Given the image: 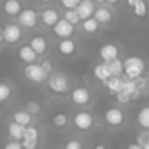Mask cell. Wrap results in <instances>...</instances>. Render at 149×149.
Instances as JSON below:
<instances>
[{
    "mask_svg": "<svg viewBox=\"0 0 149 149\" xmlns=\"http://www.w3.org/2000/svg\"><path fill=\"white\" fill-rule=\"evenodd\" d=\"M65 149H83V145H81V142L72 139V141H70V142L65 145Z\"/></svg>",
    "mask_w": 149,
    "mask_h": 149,
    "instance_id": "cell-33",
    "label": "cell"
},
{
    "mask_svg": "<svg viewBox=\"0 0 149 149\" xmlns=\"http://www.w3.org/2000/svg\"><path fill=\"white\" fill-rule=\"evenodd\" d=\"M106 1H109V3H110V4H114V3H117V1H119V0H106Z\"/></svg>",
    "mask_w": 149,
    "mask_h": 149,
    "instance_id": "cell-38",
    "label": "cell"
},
{
    "mask_svg": "<svg viewBox=\"0 0 149 149\" xmlns=\"http://www.w3.org/2000/svg\"><path fill=\"white\" fill-rule=\"evenodd\" d=\"M104 86L109 88L110 93L119 94V93H122L123 88H125V81H123L120 77H110V78L104 83Z\"/></svg>",
    "mask_w": 149,
    "mask_h": 149,
    "instance_id": "cell-12",
    "label": "cell"
},
{
    "mask_svg": "<svg viewBox=\"0 0 149 149\" xmlns=\"http://www.w3.org/2000/svg\"><path fill=\"white\" fill-rule=\"evenodd\" d=\"M94 149H106V148H104L103 145H97V146H96V148H94Z\"/></svg>",
    "mask_w": 149,
    "mask_h": 149,
    "instance_id": "cell-39",
    "label": "cell"
},
{
    "mask_svg": "<svg viewBox=\"0 0 149 149\" xmlns=\"http://www.w3.org/2000/svg\"><path fill=\"white\" fill-rule=\"evenodd\" d=\"M48 87L54 93H65L68 90V80L62 74H54L48 80Z\"/></svg>",
    "mask_w": 149,
    "mask_h": 149,
    "instance_id": "cell-3",
    "label": "cell"
},
{
    "mask_svg": "<svg viewBox=\"0 0 149 149\" xmlns=\"http://www.w3.org/2000/svg\"><path fill=\"white\" fill-rule=\"evenodd\" d=\"M71 100L78 106H84L90 101V91L86 87H77L71 91Z\"/></svg>",
    "mask_w": 149,
    "mask_h": 149,
    "instance_id": "cell-10",
    "label": "cell"
},
{
    "mask_svg": "<svg viewBox=\"0 0 149 149\" xmlns=\"http://www.w3.org/2000/svg\"><path fill=\"white\" fill-rule=\"evenodd\" d=\"M126 3L129 4V7L133 10V13L138 17H143L148 12V6L143 0H126Z\"/></svg>",
    "mask_w": 149,
    "mask_h": 149,
    "instance_id": "cell-13",
    "label": "cell"
},
{
    "mask_svg": "<svg viewBox=\"0 0 149 149\" xmlns=\"http://www.w3.org/2000/svg\"><path fill=\"white\" fill-rule=\"evenodd\" d=\"M10 94H12L10 86L6 84V83H0V103L6 101V100L10 97Z\"/></svg>",
    "mask_w": 149,
    "mask_h": 149,
    "instance_id": "cell-28",
    "label": "cell"
},
{
    "mask_svg": "<svg viewBox=\"0 0 149 149\" xmlns=\"http://www.w3.org/2000/svg\"><path fill=\"white\" fill-rule=\"evenodd\" d=\"M54 32L56 36H59L62 39H70V36L74 33V26L71 23H68L65 19H59L54 25Z\"/></svg>",
    "mask_w": 149,
    "mask_h": 149,
    "instance_id": "cell-7",
    "label": "cell"
},
{
    "mask_svg": "<svg viewBox=\"0 0 149 149\" xmlns=\"http://www.w3.org/2000/svg\"><path fill=\"white\" fill-rule=\"evenodd\" d=\"M93 74H94V77L101 81V83H106L109 78H110V74H109V71H107V67H106V64H97L96 67H94V70H93Z\"/></svg>",
    "mask_w": 149,
    "mask_h": 149,
    "instance_id": "cell-22",
    "label": "cell"
},
{
    "mask_svg": "<svg viewBox=\"0 0 149 149\" xmlns=\"http://www.w3.org/2000/svg\"><path fill=\"white\" fill-rule=\"evenodd\" d=\"M19 58L25 62V64H35V61H36V54L32 51V48L29 47V45H23V47H20L19 48Z\"/></svg>",
    "mask_w": 149,
    "mask_h": 149,
    "instance_id": "cell-14",
    "label": "cell"
},
{
    "mask_svg": "<svg viewBox=\"0 0 149 149\" xmlns=\"http://www.w3.org/2000/svg\"><path fill=\"white\" fill-rule=\"evenodd\" d=\"M94 10H96V7H94V3H93L91 0H81V3H80V4L77 6V9H75V12H77L80 20H81V19H83V20H87V19L93 17Z\"/></svg>",
    "mask_w": 149,
    "mask_h": 149,
    "instance_id": "cell-9",
    "label": "cell"
},
{
    "mask_svg": "<svg viewBox=\"0 0 149 149\" xmlns=\"http://www.w3.org/2000/svg\"><path fill=\"white\" fill-rule=\"evenodd\" d=\"M104 64L107 67L110 77H120L123 74V61H120L119 58L111 61V62H104Z\"/></svg>",
    "mask_w": 149,
    "mask_h": 149,
    "instance_id": "cell-16",
    "label": "cell"
},
{
    "mask_svg": "<svg viewBox=\"0 0 149 149\" xmlns=\"http://www.w3.org/2000/svg\"><path fill=\"white\" fill-rule=\"evenodd\" d=\"M41 67H42V70L48 74V72H51V70H52V65H51L49 61H44L42 64H41Z\"/></svg>",
    "mask_w": 149,
    "mask_h": 149,
    "instance_id": "cell-35",
    "label": "cell"
},
{
    "mask_svg": "<svg viewBox=\"0 0 149 149\" xmlns=\"http://www.w3.org/2000/svg\"><path fill=\"white\" fill-rule=\"evenodd\" d=\"M80 3H81V0H61V4L67 10H75Z\"/></svg>",
    "mask_w": 149,
    "mask_h": 149,
    "instance_id": "cell-30",
    "label": "cell"
},
{
    "mask_svg": "<svg viewBox=\"0 0 149 149\" xmlns=\"http://www.w3.org/2000/svg\"><path fill=\"white\" fill-rule=\"evenodd\" d=\"M138 123L141 127L143 129H149V106L148 107H143L139 114H138Z\"/></svg>",
    "mask_w": 149,
    "mask_h": 149,
    "instance_id": "cell-25",
    "label": "cell"
},
{
    "mask_svg": "<svg viewBox=\"0 0 149 149\" xmlns=\"http://www.w3.org/2000/svg\"><path fill=\"white\" fill-rule=\"evenodd\" d=\"M72 122H74V125H75L80 130H88V129L93 126L94 119H93V116H91L88 111L81 110V111H77V113L74 114Z\"/></svg>",
    "mask_w": 149,
    "mask_h": 149,
    "instance_id": "cell-4",
    "label": "cell"
},
{
    "mask_svg": "<svg viewBox=\"0 0 149 149\" xmlns=\"http://www.w3.org/2000/svg\"><path fill=\"white\" fill-rule=\"evenodd\" d=\"M64 19H65L68 23H71L72 26L80 22V17H78V15H77L75 10H65V17H64Z\"/></svg>",
    "mask_w": 149,
    "mask_h": 149,
    "instance_id": "cell-29",
    "label": "cell"
},
{
    "mask_svg": "<svg viewBox=\"0 0 149 149\" xmlns=\"http://www.w3.org/2000/svg\"><path fill=\"white\" fill-rule=\"evenodd\" d=\"M100 56L103 61L106 62H111L114 59H117L119 56V48L113 44H106L100 48Z\"/></svg>",
    "mask_w": 149,
    "mask_h": 149,
    "instance_id": "cell-11",
    "label": "cell"
},
{
    "mask_svg": "<svg viewBox=\"0 0 149 149\" xmlns=\"http://www.w3.org/2000/svg\"><path fill=\"white\" fill-rule=\"evenodd\" d=\"M75 48H77V45H75V42H74L72 39H62V41L58 44L59 54H62V55H65V56L72 55V54L75 52Z\"/></svg>",
    "mask_w": 149,
    "mask_h": 149,
    "instance_id": "cell-19",
    "label": "cell"
},
{
    "mask_svg": "<svg viewBox=\"0 0 149 149\" xmlns=\"http://www.w3.org/2000/svg\"><path fill=\"white\" fill-rule=\"evenodd\" d=\"M31 120H32V116L28 111L20 110V111H16L13 114V122L17 123V125H20V126H23V127H26L31 123Z\"/></svg>",
    "mask_w": 149,
    "mask_h": 149,
    "instance_id": "cell-23",
    "label": "cell"
},
{
    "mask_svg": "<svg viewBox=\"0 0 149 149\" xmlns=\"http://www.w3.org/2000/svg\"><path fill=\"white\" fill-rule=\"evenodd\" d=\"M67 122H68V117H67L65 113H56V114H54V117H52V123H54L56 127H64V126L67 125Z\"/></svg>",
    "mask_w": 149,
    "mask_h": 149,
    "instance_id": "cell-27",
    "label": "cell"
},
{
    "mask_svg": "<svg viewBox=\"0 0 149 149\" xmlns=\"http://www.w3.org/2000/svg\"><path fill=\"white\" fill-rule=\"evenodd\" d=\"M4 149H23V148H22V143L13 141V142H7L4 145Z\"/></svg>",
    "mask_w": 149,
    "mask_h": 149,
    "instance_id": "cell-34",
    "label": "cell"
},
{
    "mask_svg": "<svg viewBox=\"0 0 149 149\" xmlns=\"http://www.w3.org/2000/svg\"><path fill=\"white\" fill-rule=\"evenodd\" d=\"M104 120L107 122V125L116 127V126H120V125L123 123L125 114H123V111H122L120 109L111 107V109H109V110L104 113Z\"/></svg>",
    "mask_w": 149,
    "mask_h": 149,
    "instance_id": "cell-8",
    "label": "cell"
},
{
    "mask_svg": "<svg viewBox=\"0 0 149 149\" xmlns=\"http://www.w3.org/2000/svg\"><path fill=\"white\" fill-rule=\"evenodd\" d=\"M38 138H39V133H38V129H36L35 126H26V127H25V132H23V139H22V141L38 142Z\"/></svg>",
    "mask_w": 149,
    "mask_h": 149,
    "instance_id": "cell-24",
    "label": "cell"
},
{
    "mask_svg": "<svg viewBox=\"0 0 149 149\" xmlns=\"http://www.w3.org/2000/svg\"><path fill=\"white\" fill-rule=\"evenodd\" d=\"M130 99H132V96H130L129 93H126V91H122V93H119V94L116 96V100H117L119 103H127Z\"/></svg>",
    "mask_w": 149,
    "mask_h": 149,
    "instance_id": "cell-32",
    "label": "cell"
},
{
    "mask_svg": "<svg viewBox=\"0 0 149 149\" xmlns=\"http://www.w3.org/2000/svg\"><path fill=\"white\" fill-rule=\"evenodd\" d=\"M0 41H3V38H1V36H0Z\"/></svg>",
    "mask_w": 149,
    "mask_h": 149,
    "instance_id": "cell-42",
    "label": "cell"
},
{
    "mask_svg": "<svg viewBox=\"0 0 149 149\" xmlns=\"http://www.w3.org/2000/svg\"><path fill=\"white\" fill-rule=\"evenodd\" d=\"M22 36V31L17 25H6L1 32V38L7 44H16Z\"/></svg>",
    "mask_w": 149,
    "mask_h": 149,
    "instance_id": "cell-5",
    "label": "cell"
},
{
    "mask_svg": "<svg viewBox=\"0 0 149 149\" xmlns=\"http://www.w3.org/2000/svg\"><path fill=\"white\" fill-rule=\"evenodd\" d=\"M142 149H149V135L145 138V141L142 142Z\"/></svg>",
    "mask_w": 149,
    "mask_h": 149,
    "instance_id": "cell-36",
    "label": "cell"
},
{
    "mask_svg": "<svg viewBox=\"0 0 149 149\" xmlns=\"http://www.w3.org/2000/svg\"><path fill=\"white\" fill-rule=\"evenodd\" d=\"M127 149H142V146H141V145H138V143H133V145H130Z\"/></svg>",
    "mask_w": 149,
    "mask_h": 149,
    "instance_id": "cell-37",
    "label": "cell"
},
{
    "mask_svg": "<svg viewBox=\"0 0 149 149\" xmlns=\"http://www.w3.org/2000/svg\"><path fill=\"white\" fill-rule=\"evenodd\" d=\"M93 17L97 20V23H109L111 20V12L106 7H99L94 10Z\"/></svg>",
    "mask_w": 149,
    "mask_h": 149,
    "instance_id": "cell-20",
    "label": "cell"
},
{
    "mask_svg": "<svg viewBox=\"0 0 149 149\" xmlns=\"http://www.w3.org/2000/svg\"><path fill=\"white\" fill-rule=\"evenodd\" d=\"M29 47L32 48V51H33L36 55H41V54H44V52L47 51L48 44H47V41H45L44 36H35V38H32Z\"/></svg>",
    "mask_w": 149,
    "mask_h": 149,
    "instance_id": "cell-17",
    "label": "cell"
},
{
    "mask_svg": "<svg viewBox=\"0 0 149 149\" xmlns=\"http://www.w3.org/2000/svg\"><path fill=\"white\" fill-rule=\"evenodd\" d=\"M145 70V62L142 58L136 56V55H132V56H127L125 61H123V71L125 74L132 78V80H138L141 78L142 72Z\"/></svg>",
    "mask_w": 149,
    "mask_h": 149,
    "instance_id": "cell-1",
    "label": "cell"
},
{
    "mask_svg": "<svg viewBox=\"0 0 149 149\" xmlns=\"http://www.w3.org/2000/svg\"><path fill=\"white\" fill-rule=\"evenodd\" d=\"M41 19L47 26H54L59 19H58V12L55 9H45L41 13Z\"/></svg>",
    "mask_w": 149,
    "mask_h": 149,
    "instance_id": "cell-18",
    "label": "cell"
},
{
    "mask_svg": "<svg viewBox=\"0 0 149 149\" xmlns=\"http://www.w3.org/2000/svg\"><path fill=\"white\" fill-rule=\"evenodd\" d=\"M94 1H97V3H103V1H106V0H94Z\"/></svg>",
    "mask_w": 149,
    "mask_h": 149,
    "instance_id": "cell-41",
    "label": "cell"
},
{
    "mask_svg": "<svg viewBox=\"0 0 149 149\" xmlns=\"http://www.w3.org/2000/svg\"><path fill=\"white\" fill-rule=\"evenodd\" d=\"M83 29L87 33H94L99 29V23H97V20L94 17H90L87 20H83Z\"/></svg>",
    "mask_w": 149,
    "mask_h": 149,
    "instance_id": "cell-26",
    "label": "cell"
},
{
    "mask_svg": "<svg viewBox=\"0 0 149 149\" xmlns=\"http://www.w3.org/2000/svg\"><path fill=\"white\" fill-rule=\"evenodd\" d=\"M7 132H9L10 138H13V139L17 142V141L23 139L25 127H23V126H20V125H17V123H15V122H12V123L7 126Z\"/></svg>",
    "mask_w": 149,
    "mask_h": 149,
    "instance_id": "cell-21",
    "label": "cell"
},
{
    "mask_svg": "<svg viewBox=\"0 0 149 149\" xmlns=\"http://www.w3.org/2000/svg\"><path fill=\"white\" fill-rule=\"evenodd\" d=\"M17 20H19V25H22L25 28H33L36 25L38 15L33 9H23L17 15Z\"/></svg>",
    "mask_w": 149,
    "mask_h": 149,
    "instance_id": "cell-6",
    "label": "cell"
},
{
    "mask_svg": "<svg viewBox=\"0 0 149 149\" xmlns=\"http://www.w3.org/2000/svg\"><path fill=\"white\" fill-rule=\"evenodd\" d=\"M23 74L32 83H42L47 78V72L42 70V67L39 64H29V65H26L25 70H23Z\"/></svg>",
    "mask_w": 149,
    "mask_h": 149,
    "instance_id": "cell-2",
    "label": "cell"
},
{
    "mask_svg": "<svg viewBox=\"0 0 149 149\" xmlns=\"http://www.w3.org/2000/svg\"><path fill=\"white\" fill-rule=\"evenodd\" d=\"M3 12L9 16H16L22 12V4L19 0H6L3 3Z\"/></svg>",
    "mask_w": 149,
    "mask_h": 149,
    "instance_id": "cell-15",
    "label": "cell"
},
{
    "mask_svg": "<svg viewBox=\"0 0 149 149\" xmlns=\"http://www.w3.org/2000/svg\"><path fill=\"white\" fill-rule=\"evenodd\" d=\"M26 107H28V113L29 114H36L39 111V104L36 101H28Z\"/></svg>",
    "mask_w": 149,
    "mask_h": 149,
    "instance_id": "cell-31",
    "label": "cell"
},
{
    "mask_svg": "<svg viewBox=\"0 0 149 149\" xmlns=\"http://www.w3.org/2000/svg\"><path fill=\"white\" fill-rule=\"evenodd\" d=\"M41 1H44V3H49V1H52V0H41Z\"/></svg>",
    "mask_w": 149,
    "mask_h": 149,
    "instance_id": "cell-40",
    "label": "cell"
}]
</instances>
